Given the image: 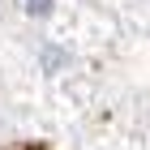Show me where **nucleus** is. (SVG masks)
I'll return each mask as SVG.
<instances>
[{
  "label": "nucleus",
  "mask_w": 150,
  "mask_h": 150,
  "mask_svg": "<svg viewBox=\"0 0 150 150\" xmlns=\"http://www.w3.org/2000/svg\"><path fill=\"white\" fill-rule=\"evenodd\" d=\"M26 13L30 17H52V0H26Z\"/></svg>",
  "instance_id": "nucleus-1"
}]
</instances>
